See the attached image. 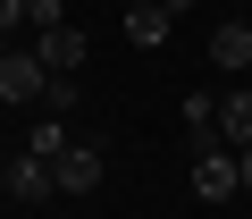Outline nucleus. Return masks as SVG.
<instances>
[{"label":"nucleus","instance_id":"1","mask_svg":"<svg viewBox=\"0 0 252 219\" xmlns=\"http://www.w3.org/2000/svg\"><path fill=\"white\" fill-rule=\"evenodd\" d=\"M42 84H51V68L34 51H0V101H42Z\"/></svg>","mask_w":252,"mask_h":219},{"label":"nucleus","instance_id":"2","mask_svg":"<svg viewBox=\"0 0 252 219\" xmlns=\"http://www.w3.org/2000/svg\"><path fill=\"white\" fill-rule=\"evenodd\" d=\"M84 51H93V42H84L76 26H51V34H34V59H42L51 76H76V68H84Z\"/></svg>","mask_w":252,"mask_h":219},{"label":"nucleus","instance_id":"3","mask_svg":"<svg viewBox=\"0 0 252 219\" xmlns=\"http://www.w3.org/2000/svg\"><path fill=\"white\" fill-rule=\"evenodd\" d=\"M51 177H59V194H93V185H101V152H93V144H67V152L51 160Z\"/></svg>","mask_w":252,"mask_h":219},{"label":"nucleus","instance_id":"4","mask_svg":"<svg viewBox=\"0 0 252 219\" xmlns=\"http://www.w3.org/2000/svg\"><path fill=\"white\" fill-rule=\"evenodd\" d=\"M235 185H244V177H235V152H219V144H210V152L193 160V194H202V202H227Z\"/></svg>","mask_w":252,"mask_h":219},{"label":"nucleus","instance_id":"5","mask_svg":"<svg viewBox=\"0 0 252 219\" xmlns=\"http://www.w3.org/2000/svg\"><path fill=\"white\" fill-rule=\"evenodd\" d=\"M210 59H219L227 76H252V17H235V26H219V34H210Z\"/></svg>","mask_w":252,"mask_h":219},{"label":"nucleus","instance_id":"6","mask_svg":"<svg viewBox=\"0 0 252 219\" xmlns=\"http://www.w3.org/2000/svg\"><path fill=\"white\" fill-rule=\"evenodd\" d=\"M168 26H177V17L160 9V0H143V9H126V42H135V51H160V42H168Z\"/></svg>","mask_w":252,"mask_h":219},{"label":"nucleus","instance_id":"7","mask_svg":"<svg viewBox=\"0 0 252 219\" xmlns=\"http://www.w3.org/2000/svg\"><path fill=\"white\" fill-rule=\"evenodd\" d=\"M9 194H17V202H51V194H59V177H51V160H34V152H26V160L9 169Z\"/></svg>","mask_w":252,"mask_h":219},{"label":"nucleus","instance_id":"8","mask_svg":"<svg viewBox=\"0 0 252 219\" xmlns=\"http://www.w3.org/2000/svg\"><path fill=\"white\" fill-rule=\"evenodd\" d=\"M219 135H227V144H235V152H244V144H252V84H235V93H227V101H219Z\"/></svg>","mask_w":252,"mask_h":219},{"label":"nucleus","instance_id":"9","mask_svg":"<svg viewBox=\"0 0 252 219\" xmlns=\"http://www.w3.org/2000/svg\"><path fill=\"white\" fill-rule=\"evenodd\" d=\"M67 110H76V76H51L42 84V118H67Z\"/></svg>","mask_w":252,"mask_h":219},{"label":"nucleus","instance_id":"10","mask_svg":"<svg viewBox=\"0 0 252 219\" xmlns=\"http://www.w3.org/2000/svg\"><path fill=\"white\" fill-rule=\"evenodd\" d=\"M26 152H34V160H59V152H67V127H59V118H42V127H34V144H26Z\"/></svg>","mask_w":252,"mask_h":219},{"label":"nucleus","instance_id":"11","mask_svg":"<svg viewBox=\"0 0 252 219\" xmlns=\"http://www.w3.org/2000/svg\"><path fill=\"white\" fill-rule=\"evenodd\" d=\"M26 26H34V34H51V26H67V9H59V0H26Z\"/></svg>","mask_w":252,"mask_h":219},{"label":"nucleus","instance_id":"12","mask_svg":"<svg viewBox=\"0 0 252 219\" xmlns=\"http://www.w3.org/2000/svg\"><path fill=\"white\" fill-rule=\"evenodd\" d=\"M9 26H26V0H0V34H9Z\"/></svg>","mask_w":252,"mask_h":219},{"label":"nucleus","instance_id":"13","mask_svg":"<svg viewBox=\"0 0 252 219\" xmlns=\"http://www.w3.org/2000/svg\"><path fill=\"white\" fill-rule=\"evenodd\" d=\"M235 177H244V194H252V144H244V152H235Z\"/></svg>","mask_w":252,"mask_h":219},{"label":"nucleus","instance_id":"14","mask_svg":"<svg viewBox=\"0 0 252 219\" xmlns=\"http://www.w3.org/2000/svg\"><path fill=\"white\" fill-rule=\"evenodd\" d=\"M160 9H168V17H185V9H193V0H160Z\"/></svg>","mask_w":252,"mask_h":219}]
</instances>
